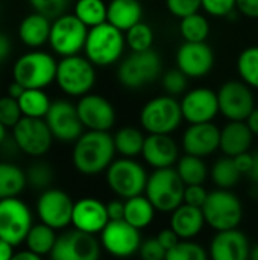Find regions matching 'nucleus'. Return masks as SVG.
I'll return each instance as SVG.
<instances>
[{
    "label": "nucleus",
    "mask_w": 258,
    "mask_h": 260,
    "mask_svg": "<svg viewBox=\"0 0 258 260\" xmlns=\"http://www.w3.org/2000/svg\"><path fill=\"white\" fill-rule=\"evenodd\" d=\"M114 139L106 131H85L73 146L71 161L82 175H97L106 172L114 161Z\"/></svg>",
    "instance_id": "nucleus-1"
},
{
    "label": "nucleus",
    "mask_w": 258,
    "mask_h": 260,
    "mask_svg": "<svg viewBox=\"0 0 258 260\" xmlns=\"http://www.w3.org/2000/svg\"><path fill=\"white\" fill-rule=\"evenodd\" d=\"M58 61L46 50L30 49L12 66V79L24 88H47L56 79Z\"/></svg>",
    "instance_id": "nucleus-2"
},
{
    "label": "nucleus",
    "mask_w": 258,
    "mask_h": 260,
    "mask_svg": "<svg viewBox=\"0 0 258 260\" xmlns=\"http://www.w3.org/2000/svg\"><path fill=\"white\" fill-rule=\"evenodd\" d=\"M126 49L125 32L108 21L88 29L84 53L96 67H108L122 59Z\"/></svg>",
    "instance_id": "nucleus-3"
},
{
    "label": "nucleus",
    "mask_w": 258,
    "mask_h": 260,
    "mask_svg": "<svg viewBox=\"0 0 258 260\" xmlns=\"http://www.w3.org/2000/svg\"><path fill=\"white\" fill-rule=\"evenodd\" d=\"M161 70V56L157 50L131 52L119 64L117 79L128 90H141L155 82L160 78Z\"/></svg>",
    "instance_id": "nucleus-4"
},
{
    "label": "nucleus",
    "mask_w": 258,
    "mask_h": 260,
    "mask_svg": "<svg viewBox=\"0 0 258 260\" xmlns=\"http://www.w3.org/2000/svg\"><path fill=\"white\" fill-rule=\"evenodd\" d=\"M56 85L71 98H82L91 93L96 84V66L82 55L65 56L58 61Z\"/></svg>",
    "instance_id": "nucleus-5"
},
{
    "label": "nucleus",
    "mask_w": 258,
    "mask_h": 260,
    "mask_svg": "<svg viewBox=\"0 0 258 260\" xmlns=\"http://www.w3.org/2000/svg\"><path fill=\"white\" fill-rule=\"evenodd\" d=\"M186 184L178 175L176 169H155L146 184V197L158 212L172 213L184 203Z\"/></svg>",
    "instance_id": "nucleus-6"
},
{
    "label": "nucleus",
    "mask_w": 258,
    "mask_h": 260,
    "mask_svg": "<svg viewBox=\"0 0 258 260\" xmlns=\"http://www.w3.org/2000/svg\"><path fill=\"white\" fill-rule=\"evenodd\" d=\"M182 120L179 101L169 94L152 98L140 111V123L148 134H172Z\"/></svg>",
    "instance_id": "nucleus-7"
},
{
    "label": "nucleus",
    "mask_w": 258,
    "mask_h": 260,
    "mask_svg": "<svg viewBox=\"0 0 258 260\" xmlns=\"http://www.w3.org/2000/svg\"><path fill=\"white\" fill-rule=\"evenodd\" d=\"M202 212L205 222L216 232L237 229L243 219L242 201L228 189H216L208 192Z\"/></svg>",
    "instance_id": "nucleus-8"
},
{
    "label": "nucleus",
    "mask_w": 258,
    "mask_h": 260,
    "mask_svg": "<svg viewBox=\"0 0 258 260\" xmlns=\"http://www.w3.org/2000/svg\"><path fill=\"white\" fill-rule=\"evenodd\" d=\"M108 187L122 200L143 195L148 184V172L141 163L134 158L122 157L114 160L105 172Z\"/></svg>",
    "instance_id": "nucleus-9"
},
{
    "label": "nucleus",
    "mask_w": 258,
    "mask_h": 260,
    "mask_svg": "<svg viewBox=\"0 0 258 260\" xmlns=\"http://www.w3.org/2000/svg\"><path fill=\"white\" fill-rule=\"evenodd\" d=\"M87 35L88 27L75 14L65 12L52 20L49 46L52 52L61 58L79 55L84 52Z\"/></svg>",
    "instance_id": "nucleus-10"
},
{
    "label": "nucleus",
    "mask_w": 258,
    "mask_h": 260,
    "mask_svg": "<svg viewBox=\"0 0 258 260\" xmlns=\"http://www.w3.org/2000/svg\"><path fill=\"white\" fill-rule=\"evenodd\" d=\"M33 216L24 201L17 198L0 200V238L14 247L24 244Z\"/></svg>",
    "instance_id": "nucleus-11"
},
{
    "label": "nucleus",
    "mask_w": 258,
    "mask_h": 260,
    "mask_svg": "<svg viewBox=\"0 0 258 260\" xmlns=\"http://www.w3.org/2000/svg\"><path fill=\"white\" fill-rule=\"evenodd\" d=\"M219 111L230 122H246L255 108L252 88L242 79H230L217 90Z\"/></svg>",
    "instance_id": "nucleus-12"
},
{
    "label": "nucleus",
    "mask_w": 258,
    "mask_h": 260,
    "mask_svg": "<svg viewBox=\"0 0 258 260\" xmlns=\"http://www.w3.org/2000/svg\"><path fill=\"white\" fill-rule=\"evenodd\" d=\"M12 139L18 151L35 158L46 155L55 140L46 120L33 117H21L12 128Z\"/></svg>",
    "instance_id": "nucleus-13"
},
{
    "label": "nucleus",
    "mask_w": 258,
    "mask_h": 260,
    "mask_svg": "<svg viewBox=\"0 0 258 260\" xmlns=\"http://www.w3.org/2000/svg\"><path fill=\"white\" fill-rule=\"evenodd\" d=\"M53 139L62 143H75L84 134V125L79 119L78 108L67 99L52 101L50 110L44 117Z\"/></svg>",
    "instance_id": "nucleus-14"
},
{
    "label": "nucleus",
    "mask_w": 258,
    "mask_h": 260,
    "mask_svg": "<svg viewBox=\"0 0 258 260\" xmlns=\"http://www.w3.org/2000/svg\"><path fill=\"white\" fill-rule=\"evenodd\" d=\"M100 248L102 245L94 235L73 229L58 236L49 257L50 260H99Z\"/></svg>",
    "instance_id": "nucleus-15"
},
{
    "label": "nucleus",
    "mask_w": 258,
    "mask_h": 260,
    "mask_svg": "<svg viewBox=\"0 0 258 260\" xmlns=\"http://www.w3.org/2000/svg\"><path fill=\"white\" fill-rule=\"evenodd\" d=\"M73 207L75 203L67 192L49 187L38 197L36 215L43 224L55 230H64L71 224Z\"/></svg>",
    "instance_id": "nucleus-16"
},
{
    "label": "nucleus",
    "mask_w": 258,
    "mask_h": 260,
    "mask_svg": "<svg viewBox=\"0 0 258 260\" xmlns=\"http://www.w3.org/2000/svg\"><path fill=\"white\" fill-rule=\"evenodd\" d=\"M100 245L108 254L117 259H128L138 253L141 235L140 230L129 225L125 219L109 221L100 233Z\"/></svg>",
    "instance_id": "nucleus-17"
},
{
    "label": "nucleus",
    "mask_w": 258,
    "mask_h": 260,
    "mask_svg": "<svg viewBox=\"0 0 258 260\" xmlns=\"http://www.w3.org/2000/svg\"><path fill=\"white\" fill-rule=\"evenodd\" d=\"M78 114L79 119L87 128V131H106L116 125V108L114 105L102 94L88 93L79 98L78 104Z\"/></svg>",
    "instance_id": "nucleus-18"
},
{
    "label": "nucleus",
    "mask_w": 258,
    "mask_h": 260,
    "mask_svg": "<svg viewBox=\"0 0 258 260\" xmlns=\"http://www.w3.org/2000/svg\"><path fill=\"white\" fill-rule=\"evenodd\" d=\"M214 52L207 41H184L176 50V67L189 79H201L210 75V72L214 67Z\"/></svg>",
    "instance_id": "nucleus-19"
},
{
    "label": "nucleus",
    "mask_w": 258,
    "mask_h": 260,
    "mask_svg": "<svg viewBox=\"0 0 258 260\" xmlns=\"http://www.w3.org/2000/svg\"><path fill=\"white\" fill-rule=\"evenodd\" d=\"M179 104L182 117L189 125L213 122L214 117L220 113L217 91L207 87L189 90L182 96Z\"/></svg>",
    "instance_id": "nucleus-20"
},
{
    "label": "nucleus",
    "mask_w": 258,
    "mask_h": 260,
    "mask_svg": "<svg viewBox=\"0 0 258 260\" xmlns=\"http://www.w3.org/2000/svg\"><path fill=\"white\" fill-rule=\"evenodd\" d=\"M220 148V129L213 122L189 125L182 134V149L186 154L208 157Z\"/></svg>",
    "instance_id": "nucleus-21"
},
{
    "label": "nucleus",
    "mask_w": 258,
    "mask_h": 260,
    "mask_svg": "<svg viewBox=\"0 0 258 260\" xmlns=\"http://www.w3.org/2000/svg\"><path fill=\"white\" fill-rule=\"evenodd\" d=\"M109 222L106 204L97 198H81L75 203L71 225L84 233L97 235Z\"/></svg>",
    "instance_id": "nucleus-22"
},
{
    "label": "nucleus",
    "mask_w": 258,
    "mask_h": 260,
    "mask_svg": "<svg viewBox=\"0 0 258 260\" xmlns=\"http://www.w3.org/2000/svg\"><path fill=\"white\" fill-rule=\"evenodd\" d=\"M141 157L154 169L173 168L179 160V148L170 134H148Z\"/></svg>",
    "instance_id": "nucleus-23"
},
{
    "label": "nucleus",
    "mask_w": 258,
    "mask_h": 260,
    "mask_svg": "<svg viewBox=\"0 0 258 260\" xmlns=\"http://www.w3.org/2000/svg\"><path fill=\"white\" fill-rule=\"evenodd\" d=\"M249 241L239 229L217 232L208 251L211 260H249Z\"/></svg>",
    "instance_id": "nucleus-24"
},
{
    "label": "nucleus",
    "mask_w": 258,
    "mask_h": 260,
    "mask_svg": "<svg viewBox=\"0 0 258 260\" xmlns=\"http://www.w3.org/2000/svg\"><path fill=\"white\" fill-rule=\"evenodd\" d=\"M205 224L207 222L202 209L186 203L175 209L170 216V229L178 235L181 241H192L196 238Z\"/></svg>",
    "instance_id": "nucleus-25"
},
{
    "label": "nucleus",
    "mask_w": 258,
    "mask_h": 260,
    "mask_svg": "<svg viewBox=\"0 0 258 260\" xmlns=\"http://www.w3.org/2000/svg\"><path fill=\"white\" fill-rule=\"evenodd\" d=\"M52 20L43 14L30 12L18 24V38L29 49H40L49 44Z\"/></svg>",
    "instance_id": "nucleus-26"
},
{
    "label": "nucleus",
    "mask_w": 258,
    "mask_h": 260,
    "mask_svg": "<svg viewBox=\"0 0 258 260\" xmlns=\"http://www.w3.org/2000/svg\"><path fill=\"white\" fill-rule=\"evenodd\" d=\"M254 134L246 122H228L220 129V149L227 157H236L248 152Z\"/></svg>",
    "instance_id": "nucleus-27"
},
{
    "label": "nucleus",
    "mask_w": 258,
    "mask_h": 260,
    "mask_svg": "<svg viewBox=\"0 0 258 260\" xmlns=\"http://www.w3.org/2000/svg\"><path fill=\"white\" fill-rule=\"evenodd\" d=\"M141 17L143 6L138 0H111L108 3L106 21L122 32H126L134 24L140 23Z\"/></svg>",
    "instance_id": "nucleus-28"
},
{
    "label": "nucleus",
    "mask_w": 258,
    "mask_h": 260,
    "mask_svg": "<svg viewBox=\"0 0 258 260\" xmlns=\"http://www.w3.org/2000/svg\"><path fill=\"white\" fill-rule=\"evenodd\" d=\"M157 209L154 204L148 200V197L138 195L129 200H125V216L123 219L135 227L137 230H143L151 225V222L155 218Z\"/></svg>",
    "instance_id": "nucleus-29"
},
{
    "label": "nucleus",
    "mask_w": 258,
    "mask_h": 260,
    "mask_svg": "<svg viewBox=\"0 0 258 260\" xmlns=\"http://www.w3.org/2000/svg\"><path fill=\"white\" fill-rule=\"evenodd\" d=\"M26 186V172L20 166L0 161V200L17 198Z\"/></svg>",
    "instance_id": "nucleus-30"
},
{
    "label": "nucleus",
    "mask_w": 258,
    "mask_h": 260,
    "mask_svg": "<svg viewBox=\"0 0 258 260\" xmlns=\"http://www.w3.org/2000/svg\"><path fill=\"white\" fill-rule=\"evenodd\" d=\"M23 117L44 119L50 110L52 101L43 88H26L17 99Z\"/></svg>",
    "instance_id": "nucleus-31"
},
{
    "label": "nucleus",
    "mask_w": 258,
    "mask_h": 260,
    "mask_svg": "<svg viewBox=\"0 0 258 260\" xmlns=\"http://www.w3.org/2000/svg\"><path fill=\"white\" fill-rule=\"evenodd\" d=\"M56 239H58V235H56V230L40 222V224H33L32 229L29 230L27 236H26V241H24V245H26V250L38 254V256H49L56 244Z\"/></svg>",
    "instance_id": "nucleus-32"
},
{
    "label": "nucleus",
    "mask_w": 258,
    "mask_h": 260,
    "mask_svg": "<svg viewBox=\"0 0 258 260\" xmlns=\"http://www.w3.org/2000/svg\"><path fill=\"white\" fill-rule=\"evenodd\" d=\"M113 139L116 152L126 158H135L137 155H141L146 136L135 126H123L113 136Z\"/></svg>",
    "instance_id": "nucleus-33"
},
{
    "label": "nucleus",
    "mask_w": 258,
    "mask_h": 260,
    "mask_svg": "<svg viewBox=\"0 0 258 260\" xmlns=\"http://www.w3.org/2000/svg\"><path fill=\"white\" fill-rule=\"evenodd\" d=\"M176 172L186 186L204 184L207 180V175H208V169H207L204 158L190 155V154H186L184 157H181L178 160Z\"/></svg>",
    "instance_id": "nucleus-34"
},
{
    "label": "nucleus",
    "mask_w": 258,
    "mask_h": 260,
    "mask_svg": "<svg viewBox=\"0 0 258 260\" xmlns=\"http://www.w3.org/2000/svg\"><path fill=\"white\" fill-rule=\"evenodd\" d=\"M73 14L88 29H91L106 21L108 5L103 0H76Z\"/></svg>",
    "instance_id": "nucleus-35"
},
{
    "label": "nucleus",
    "mask_w": 258,
    "mask_h": 260,
    "mask_svg": "<svg viewBox=\"0 0 258 260\" xmlns=\"http://www.w3.org/2000/svg\"><path fill=\"white\" fill-rule=\"evenodd\" d=\"M179 34L184 41L204 43L210 35V21L201 12L187 15L179 21Z\"/></svg>",
    "instance_id": "nucleus-36"
},
{
    "label": "nucleus",
    "mask_w": 258,
    "mask_h": 260,
    "mask_svg": "<svg viewBox=\"0 0 258 260\" xmlns=\"http://www.w3.org/2000/svg\"><path fill=\"white\" fill-rule=\"evenodd\" d=\"M240 177H242V174L239 172L233 157L225 155V157L219 158L211 168V180L219 189L230 190L231 187H234L239 183Z\"/></svg>",
    "instance_id": "nucleus-37"
},
{
    "label": "nucleus",
    "mask_w": 258,
    "mask_h": 260,
    "mask_svg": "<svg viewBox=\"0 0 258 260\" xmlns=\"http://www.w3.org/2000/svg\"><path fill=\"white\" fill-rule=\"evenodd\" d=\"M237 73L252 90H258V46L243 49L237 58Z\"/></svg>",
    "instance_id": "nucleus-38"
},
{
    "label": "nucleus",
    "mask_w": 258,
    "mask_h": 260,
    "mask_svg": "<svg viewBox=\"0 0 258 260\" xmlns=\"http://www.w3.org/2000/svg\"><path fill=\"white\" fill-rule=\"evenodd\" d=\"M125 41L131 52L149 50L154 44V30L148 23L140 21L125 32Z\"/></svg>",
    "instance_id": "nucleus-39"
},
{
    "label": "nucleus",
    "mask_w": 258,
    "mask_h": 260,
    "mask_svg": "<svg viewBox=\"0 0 258 260\" xmlns=\"http://www.w3.org/2000/svg\"><path fill=\"white\" fill-rule=\"evenodd\" d=\"M24 172H26L27 186L33 187L35 190L43 192L49 189L53 181V169L46 161H35Z\"/></svg>",
    "instance_id": "nucleus-40"
},
{
    "label": "nucleus",
    "mask_w": 258,
    "mask_h": 260,
    "mask_svg": "<svg viewBox=\"0 0 258 260\" xmlns=\"http://www.w3.org/2000/svg\"><path fill=\"white\" fill-rule=\"evenodd\" d=\"M166 260H208V253L193 241H179L173 248L167 250Z\"/></svg>",
    "instance_id": "nucleus-41"
},
{
    "label": "nucleus",
    "mask_w": 258,
    "mask_h": 260,
    "mask_svg": "<svg viewBox=\"0 0 258 260\" xmlns=\"http://www.w3.org/2000/svg\"><path fill=\"white\" fill-rule=\"evenodd\" d=\"M163 88L166 94L169 96H184L189 88V78L176 67V69H169L163 78H161Z\"/></svg>",
    "instance_id": "nucleus-42"
},
{
    "label": "nucleus",
    "mask_w": 258,
    "mask_h": 260,
    "mask_svg": "<svg viewBox=\"0 0 258 260\" xmlns=\"http://www.w3.org/2000/svg\"><path fill=\"white\" fill-rule=\"evenodd\" d=\"M33 12L43 14L50 20H55L67 12L70 0H27Z\"/></svg>",
    "instance_id": "nucleus-43"
},
{
    "label": "nucleus",
    "mask_w": 258,
    "mask_h": 260,
    "mask_svg": "<svg viewBox=\"0 0 258 260\" xmlns=\"http://www.w3.org/2000/svg\"><path fill=\"white\" fill-rule=\"evenodd\" d=\"M23 117L18 101L11 98V96H3L0 98V122L6 126V128H14L20 119Z\"/></svg>",
    "instance_id": "nucleus-44"
},
{
    "label": "nucleus",
    "mask_w": 258,
    "mask_h": 260,
    "mask_svg": "<svg viewBox=\"0 0 258 260\" xmlns=\"http://www.w3.org/2000/svg\"><path fill=\"white\" fill-rule=\"evenodd\" d=\"M166 8L172 15L181 20L187 15L199 12L202 8V0H166Z\"/></svg>",
    "instance_id": "nucleus-45"
},
{
    "label": "nucleus",
    "mask_w": 258,
    "mask_h": 260,
    "mask_svg": "<svg viewBox=\"0 0 258 260\" xmlns=\"http://www.w3.org/2000/svg\"><path fill=\"white\" fill-rule=\"evenodd\" d=\"M237 0H202V9L211 17H231Z\"/></svg>",
    "instance_id": "nucleus-46"
},
{
    "label": "nucleus",
    "mask_w": 258,
    "mask_h": 260,
    "mask_svg": "<svg viewBox=\"0 0 258 260\" xmlns=\"http://www.w3.org/2000/svg\"><path fill=\"white\" fill-rule=\"evenodd\" d=\"M166 250L158 242L157 238H151L144 242H141L138 254L141 260H166Z\"/></svg>",
    "instance_id": "nucleus-47"
},
{
    "label": "nucleus",
    "mask_w": 258,
    "mask_h": 260,
    "mask_svg": "<svg viewBox=\"0 0 258 260\" xmlns=\"http://www.w3.org/2000/svg\"><path fill=\"white\" fill-rule=\"evenodd\" d=\"M208 197V192L205 190L204 184H195V186H186V192H184V203L195 206V207H201L205 204Z\"/></svg>",
    "instance_id": "nucleus-48"
},
{
    "label": "nucleus",
    "mask_w": 258,
    "mask_h": 260,
    "mask_svg": "<svg viewBox=\"0 0 258 260\" xmlns=\"http://www.w3.org/2000/svg\"><path fill=\"white\" fill-rule=\"evenodd\" d=\"M236 9L248 18L258 20V0H237Z\"/></svg>",
    "instance_id": "nucleus-49"
},
{
    "label": "nucleus",
    "mask_w": 258,
    "mask_h": 260,
    "mask_svg": "<svg viewBox=\"0 0 258 260\" xmlns=\"http://www.w3.org/2000/svg\"><path fill=\"white\" fill-rule=\"evenodd\" d=\"M106 210H108L109 221H122L125 216V200L122 198L113 200L111 203L106 204Z\"/></svg>",
    "instance_id": "nucleus-50"
},
{
    "label": "nucleus",
    "mask_w": 258,
    "mask_h": 260,
    "mask_svg": "<svg viewBox=\"0 0 258 260\" xmlns=\"http://www.w3.org/2000/svg\"><path fill=\"white\" fill-rule=\"evenodd\" d=\"M233 158H234V163H236V166L242 175H248L251 172L252 163H254V154H249V151H248V152H243V154L236 155Z\"/></svg>",
    "instance_id": "nucleus-51"
},
{
    "label": "nucleus",
    "mask_w": 258,
    "mask_h": 260,
    "mask_svg": "<svg viewBox=\"0 0 258 260\" xmlns=\"http://www.w3.org/2000/svg\"><path fill=\"white\" fill-rule=\"evenodd\" d=\"M157 239H158V242L163 245V248L167 251V250H170V248H173L181 239L178 238V235L172 230V229H166V230H163V232H160L158 235H157Z\"/></svg>",
    "instance_id": "nucleus-52"
},
{
    "label": "nucleus",
    "mask_w": 258,
    "mask_h": 260,
    "mask_svg": "<svg viewBox=\"0 0 258 260\" xmlns=\"http://www.w3.org/2000/svg\"><path fill=\"white\" fill-rule=\"evenodd\" d=\"M11 50H12V43H11V38L0 30V64H3L8 56L11 55Z\"/></svg>",
    "instance_id": "nucleus-53"
},
{
    "label": "nucleus",
    "mask_w": 258,
    "mask_h": 260,
    "mask_svg": "<svg viewBox=\"0 0 258 260\" xmlns=\"http://www.w3.org/2000/svg\"><path fill=\"white\" fill-rule=\"evenodd\" d=\"M14 254V245L0 238V260H11Z\"/></svg>",
    "instance_id": "nucleus-54"
},
{
    "label": "nucleus",
    "mask_w": 258,
    "mask_h": 260,
    "mask_svg": "<svg viewBox=\"0 0 258 260\" xmlns=\"http://www.w3.org/2000/svg\"><path fill=\"white\" fill-rule=\"evenodd\" d=\"M24 90H26V88H24L21 84H18L17 81L12 79V82L8 85V90H6V91H8V96H11V98H14V99H18V98L23 94Z\"/></svg>",
    "instance_id": "nucleus-55"
},
{
    "label": "nucleus",
    "mask_w": 258,
    "mask_h": 260,
    "mask_svg": "<svg viewBox=\"0 0 258 260\" xmlns=\"http://www.w3.org/2000/svg\"><path fill=\"white\" fill-rule=\"evenodd\" d=\"M246 123H248L249 129L252 131V134L258 137V107H255L254 111L249 114V117L246 119Z\"/></svg>",
    "instance_id": "nucleus-56"
},
{
    "label": "nucleus",
    "mask_w": 258,
    "mask_h": 260,
    "mask_svg": "<svg viewBox=\"0 0 258 260\" xmlns=\"http://www.w3.org/2000/svg\"><path fill=\"white\" fill-rule=\"evenodd\" d=\"M11 260H43V257L32 253V251H29V250H21V251L15 253Z\"/></svg>",
    "instance_id": "nucleus-57"
},
{
    "label": "nucleus",
    "mask_w": 258,
    "mask_h": 260,
    "mask_svg": "<svg viewBox=\"0 0 258 260\" xmlns=\"http://www.w3.org/2000/svg\"><path fill=\"white\" fill-rule=\"evenodd\" d=\"M249 180L252 181L254 186H258V152L254 154V163H252V169L251 172L248 174Z\"/></svg>",
    "instance_id": "nucleus-58"
},
{
    "label": "nucleus",
    "mask_w": 258,
    "mask_h": 260,
    "mask_svg": "<svg viewBox=\"0 0 258 260\" xmlns=\"http://www.w3.org/2000/svg\"><path fill=\"white\" fill-rule=\"evenodd\" d=\"M8 129H9V128H6V126L0 122V145L8 139Z\"/></svg>",
    "instance_id": "nucleus-59"
},
{
    "label": "nucleus",
    "mask_w": 258,
    "mask_h": 260,
    "mask_svg": "<svg viewBox=\"0 0 258 260\" xmlns=\"http://www.w3.org/2000/svg\"><path fill=\"white\" fill-rule=\"evenodd\" d=\"M249 260H258V244L251 247V253H249Z\"/></svg>",
    "instance_id": "nucleus-60"
},
{
    "label": "nucleus",
    "mask_w": 258,
    "mask_h": 260,
    "mask_svg": "<svg viewBox=\"0 0 258 260\" xmlns=\"http://www.w3.org/2000/svg\"><path fill=\"white\" fill-rule=\"evenodd\" d=\"M257 34H258V24H257Z\"/></svg>",
    "instance_id": "nucleus-61"
}]
</instances>
